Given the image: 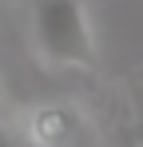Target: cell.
Here are the masks:
<instances>
[{
    "mask_svg": "<svg viewBox=\"0 0 143 147\" xmlns=\"http://www.w3.org/2000/svg\"><path fill=\"white\" fill-rule=\"evenodd\" d=\"M0 147H32V143H28V139L20 143V139H16L12 131H4V127H0Z\"/></svg>",
    "mask_w": 143,
    "mask_h": 147,
    "instance_id": "3",
    "label": "cell"
},
{
    "mask_svg": "<svg viewBox=\"0 0 143 147\" xmlns=\"http://www.w3.org/2000/svg\"><path fill=\"white\" fill-rule=\"evenodd\" d=\"M36 44L48 64L95 68V40L84 0H36Z\"/></svg>",
    "mask_w": 143,
    "mask_h": 147,
    "instance_id": "1",
    "label": "cell"
},
{
    "mask_svg": "<svg viewBox=\"0 0 143 147\" xmlns=\"http://www.w3.org/2000/svg\"><path fill=\"white\" fill-rule=\"evenodd\" d=\"M76 135H80V115L64 103L40 107L28 123V143L32 147H72Z\"/></svg>",
    "mask_w": 143,
    "mask_h": 147,
    "instance_id": "2",
    "label": "cell"
}]
</instances>
